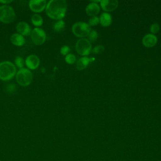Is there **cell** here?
<instances>
[{"label":"cell","instance_id":"6da1fadb","mask_svg":"<svg viewBox=\"0 0 161 161\" xmlns=\"http://www.w3.org/2000/svg\"><path fill=\"white\" fill-rule=\"evenodd\" d=\"M67 9V4L65 0H50L47 4L45 12L50 18L60 20L65 17Z\"/></svg>","mask_w":161,"mask_h":161},{"label":"cell","instance_id":"7a4b0ae2","mask_svg":"<svg viewBox=\"0 0 161 161\" xmlns=\"http://www.w3.org/2000/svg\"><path fill=\"white\" fill-rule=\"evenodd\" d=\"M16 73L15 65L9 61L0 62V79L9 80L14 77Z\"/></svg>","mask_w":161,"mask_h":161},{"label":"cell","instance_id":"3957f363","mask_svg":"<svg viewBox=\"0 0 161 161\" xmlns=\"http://www.w3.org/2000/svg\"><path fill=\"white\" fill-rule=\"evenodd\" d=\"M17 82L21 86H28L33 79L32 72L26 68L20 69L16 75Z\"/></svg>","mask_w":161,"mask_h":161},{"label":"cell","instance_id":"277c9868","mask_svg":"<svg viewBox=\"0 0 161 161\" xmlns=\"http://www.w3.org/2000/svg\"><path fill=\"white\" fill-rule=\"evenodd\" d=\"M16 14L14 9L8 4L0 6V21L4 23H10L15 18Z\"/></svg>","mask_w":161,"mask_h":161},{"label":"cell","instance_id":"5b68a950","mask_svg":"<svg viewBox=\"0 0 161 161\" xmlns=\"http://www.w3.org/2000/svg\"><path fill=\"white\" fill-rule=\"evenodd\" d=\"M91 26L85 22L79 21L74 23L72 27V31L74 35L81 38L87 36L91 31Z\"/></svg>","mask_w":161,"mask_h":161},{"label":"cell","instance_id":"8992f818","mask_svg":"<svg viewBox=\"0 0 161 161\" xmlns=\"http://www.w3.org/2000/svg\"><path fill=\"white\" fill-rule=\"evenodd\" d=\"M75 50L78 54L87 57L92 50L91 43L87 38H80L76 42Z\"/></svg>","mask_w":161,"mask_h":161},{"label":"cell","instance_id":"52a82bcc","mask_svg":"<svg viewBox=\"0 0 161 161\" xmlns=\"http://www.w3.org/2000/svg\"><path fill=\"white\" fill-rule=\"evenodd\" d=\"M31 38L35 45H40L45 42L46 33L43 29L36 27L31 32Z\"/></svg>","mask_w":161,"mask_h":161},{"label":"cell","instance_id":"ba28073f","mask_svg":"<svg viewBox=\"0 0 161 161\" xmlns=\"http://www.w3.org/2000/svg\"><path fill=\"white\" fill-rule=\"evenodd\" d=\"M30 9L35 13L42 12L47 6L45 0H30L28 3Z\"/></svg>","mask_w":161,"mask_h":161},{"label":"cell","instance_id":"9c48e42d","mask_svg":"<svg viewBox=\"0 0 161 161\" xmlns=\"http://www.w3.org/2000/svg\"><path fill=\"white\" fill-rule=\"evenodd\" d=\"M99 3L102 9L108 12L115 10L118 6V1L117 0H101Z\"/></svg>","mask_w":161,"mask_h":161},{"label":"cell","instance_id":"30bf717a","mask_svg":"<svg viewBox=\"0 0 161 161\" xmlns=\"http://www.w3.org/2000/svg\"><path fill=\"white\" fill-rule=\"evenodd\" d=\"M40 63V58L36 55H28L25 60V64L26 67L31 70L36 69L38 67Z\"/></svg>","mask_w":161,"mask_h":161},{"label":"cell","instance_id":"8fae6325","mask_svg":"<svg viewBox=\"0 0 161 161\" xmlns=\"http://www.w3.org/2000/svg\"><path fill=\"white\" fill-rule=\"evenodd\" d=\"M157 43V37L153 34H147L142 39L143 45L147 48L154 47Z\"/></svg>","mask_w":161,"mask_h":161},{"label":"cell","instance_id":"7c38bea8","mask_svg":"<svg viewBox=\"0 0 161 161\" xmlns=\"http://www.w3.org/2000/svg\"><path fill=\"white\" fill-rule=\"evenodd\" d=\"M16 30L18 33L23 35V36H28L31 32L29 25L25 21H21L17 24Z\"/></svg>","mask_w":161,"mask_h":161},{"label":"cell","instance_id":"4fadbf2b","mask_svg":"<svg viewBox=\"0 0 161 161\" xmlns=\"http://www.w3.org/2000/svg\"><path fill=\"white\" fill-rule=\"evenodd\" d=\"M100 11L99 6L96 3H89L86 8V12L88 16H96Z\"/></svg>","mask_w":161,"mask_h":161},{"label":"cell","instance_id":"5bb4252c","mask_svg":"<svg viewBox=\"0 0 161 161\" xmlns=\"http://www.w3.org/2000/svg\"><path fill=\"white\" fill-rule=\"evenodd\" d=\"M11 42L18 47H21L25 43V38L23 35L19 33H13L10 36Z\"/></svg>","mask_w":161,"mask_h":161},{"label":"cell","instance_id":"9a60e30c","mask_svg":"<svg viewBox=\"0 0 161 161\" xmlns=\"http://www.w3.org/2000/svg\"><path fill=\"white\" fill-rule=\"evenodd\" d=\"M94 60L93 58H89L87 57H82L79 59L76 64V68L79 70H82L87 67L90 62Z\"/></svg>","mask_w":161,"mask_h":161},{"label":"cell","instance_id":"2e32d148","mask_svg":"<svg viewBox=\"0 0 161 161\" xmlns=\"http://www.w3.org/2000/svg\"><path fill=\"white\" fill-rule=\"evenodd\" d=\"M99 18V23H101V26L104 27L109 26L112 23V16L111 15L106 12L103 13Z\"/></svg>","mask_w":161,"mask_h":161},{"label":"cell","instance_id":"e0dca14e","mask_svg":"<svg viewBox=\"0 0 161 161\" xmlns=\"http://www.w3.org/2000/svg\"><path fill=\"white\" fill-rule=\"evenodd\" d=\"M31 20L32 24L34 26H36L37 28H38V26H42L43 23V19L42 17L40 14H36V13L31 16Z\"/></svg>","mask_w":161,"mask_h":161},{"label":"cell","instance_id":"ac0fdd59","mask_svg":"<svg viewBox=\"0 0 161 161\" xmlns=\"http://www.w3.org/2000/svg\"><path fill=\"white\" fill-rule=\"evenodd\" d=\"M65 26V22L62 19H60V20H58L53 24V28L56 32L60 33L64 30Z\"/></svg>","mask_w":161,"mask_h":161},{"label":"cell","instance_id":"d6986e66","mask_svg":"<svg viewBox=\"0 0 161 161\" xmlns=\"http://www.w3.org/2000/svg\"><path fill=\"white\" fill-rule=\"evenodd\" d=\"M88 38L87 40L91 42V43H94L96 42V40H97V37H98V33L97 32L93 30H91V31L89 32L88 36H87Z\"/></svg>","mask_w":161,"mask_h":161},{"label":"cell","instance_id":"ffe728a7","mask_svg":"<svg viewBox=\"0 0 161 161\" xmlns=\"http://www.w3.org/2000/svg\"><path fill=\"white\" fill-rule=\"evenodd\" d=\"M14 63H15V65L18 67L20 69H22L23 68V66L25 65V60L20 56H17L16 57L15 59H14Z\"/></svg>","mask_w":161,"mask_h":161},{"label":"cell","instance_id":"44dd1931","mask_svg":"<svg viewBox=\"0 0 161 161\" xmlns=\"http://www.w3.org/2000/svg\"><path fill=\"white\" fill-rule=\"evenodd\" d=\"M65 60L69 64H73L76 61V57L75 55L72 53H69L65 56Z\"/></svg>","mask_w":161,"mask_h":161},{"label":"cell","instance_id":"7402d4cb","mask_svg":"<svg viewBox=\"0 0 161 161\" xmlns=\"http://www.w3.org/2000/svg\"><path fill=\"white\" fill-rule=\"evenodd\" d=\"M104 51V47L102 45H99L95 46L91 52L95 54H101Z\"/></svg>","mask_w":161,"mask_h":161},{"label":"cell","instance_id":"603a6c76","mask_svg":"<svg viewBox=\"0 0 161 161\" xmlns=\"http://www.w3.org/2000/svg\"><path fill=\"white\" fill-rule=\"evenodd\" d=\"M99 23V18L97 16H92L88 22V25L91 26H96Z\"/></svg>","mask_w":161,"mask_h":161},{"label":"cell","instance_id":"cb8c5ba5","mask_svg":"<svg viewBox=\"0 0 161 161\" xmlns=\"http://www.w3.org/2000/svg\"><path fill=\"white\" fill-rule=\"evenodd\" d=\"M150 30L152 33V34H155V33H157L159 30H160V26H159V25L158 23H153L150 26Z\"/></svg>","mask_w":161,"mask_h":161},{"label":"cell","instance_id":"d4e9b609","mask_svg":"<svg viewBox=\"0 0 161 161\" xmlns=\"http://www.w3.org/2000/svg\"><path fill=\"white\" fill-rule=\"evenodd\" d=\"M70 50V47L68 45H64L60 48V53L63 55L66 56L67 54H69Z\"/></svg>","mask_w":161,"mask_h":161},{"label":"cell","instance_id":"484cf974","mask_svg":"<svg viewBox=\"0 0 161 161\" xmlns=\"http://www.w3.org/2000/svg\"><path fill=\"white\" fill-rule=\"evenodd\" d=\"M11 2H13V1H11V0H8V1H1V0H0V3H3L4 4H8V3H10Z\"/></svg>","mask_w":161,"mask_h":161}]
</instances>
